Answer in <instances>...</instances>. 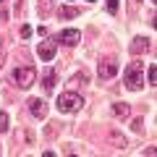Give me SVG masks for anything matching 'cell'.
<instances>
[{
  "instance_id": "cell-3",
  "label": "cell",
  "mask_w": 157,
  "mask_h": 157,
  "mask_svg": "<svg viewBox=\"0 0 157 157\" xmlns=\"http://www.w3.org/2000/svg\"><path fill=\"white\" fill-rule=\"evenodd\" d=\"M34 81H37V71L32 66H18L13 71V84L18 89H29V86H34Z\"/></svg>"
},
{
  "instance_id": "cell-20",
  "label": "cell",
  "mask_w": 157,
  "mask_h": 157,
  "mask_svg": "<svg viewBox=\"0 0 157 157\" xmlns=\"http://www.w3.org/2000/svg\"><path fill=\"white\" fill-rule=\"evenodd\" d=\"M58 134V123H50V128H47V136H55Z\"/></svg>"
},
{
  "instance_id": "cell-2",
  "label": "cell",
  "mask_w": 157,
  "mask_h": 157,
  "mask_svg": "<svg viewBox=\"0 0 157 157\" xmlns=\"http://www.w3.org/2000/svg\"><path fill=\"white\" fill-rule=\"evenodd\" d=\"M84 107V97L78 94V92H63L60 97H58V110L66 113V115H73V113H78Z\"/></svg>"
},
{
  "instance_id": "cell-13",
  "label": "cell",
  "mask_w": 157,
  "mask_h": 157,
  "mask_svg": "<svg viewBox=\"0 0 157 157\" xmlns=\"http://www.w3.org/2000/svg\"><path fill=\"white\" fill-rule=\"evenodd\" d=\"M86 81H89V76H86V73H76V76L71 78V86H81V84H86Z\"/></svg>"
},
{
  "instance_id": "cell-19",
  "label": "cell",
  "mask_w": 157,
  "mask_h": 157,
  "mask_svg": "<svg viewBox=\"0 0 157 157\" xmlns=\"http://www.w3.org/2000/svg\"><path fill=\"white\" fill-rule=\"evenodd\" d=\"M21 37H24V39L32 37V26H26V24H24V26H21Z\"/></svg>"
},
{
  "instance_id": "cell-8",
  "label": "cell",
  "mask_w": 157,
  "mask_h": 157,
  "mask_svg": "<svg viewBox=\"0 0 157 157\" xmlns=\"http://www.w3.org/2000/svg\"><path fill=\"white\" fill-rule=\"evenodd\" d=\"M152 47V39H147V37H134L131 39V45H128V50L134 52V55H141V52H147Z\"/></svg>"
},
{
  "instance_id": "cell-16",
  "label": "cell",
  "mask_w": 157,
  "mask_h": 157,
  "mask_svg": "<svg viewBox=\"0 0 157 157\" xmlns=\"http://www.w3.org/2000/svg\"><path fill=\"white\" fill-rule=\"evenodd\" d=\"M107 13H110V16L118 13V0H107Z\"/></svg>"
},
{
  "instance_id": "cell-12",
  "label": "cell",
  "mask_w": 157,
  "mask_h": 157,
  "mask_svg": "<svg viewBox=\"0 0 157 157\" xmlns=\"http://www.w3.org/2000/svg\"><path fill=\"white\" fill-rule=\"evenodd\" d=\"M50 11H52V0H39V13H42V18H45Z\"/></svg>"
},
{
  "instance_id": "cell-23",
  "label": "cell",
  "mask_w": 157,
  "mask_h": 157,
  "mask_svg": "<svg viewBox=\"0 0 157 157\" xmlns=\"http://www.w3.org/2000/svg\"><path fill=\"white\" fill-rule=\"evenodd\" d=\"M86 3H94V0H86Z\"/></svg>"
},
{
  "instance_id": "cell-22",
  "label": "cell",
  "mask_w": 157,
  "mask_h": 157,
  "mask_svg": "<svg viewBox=\"0 0 157 157\" xmlns=\"http://www.w3.org/2000/svg\"><path fill=\"white\" fill-rule=\"evenodd\" d=\"M0 63H3V37H0Z\"/></svg>"
},
{
  "instance_id": "cell-6",
  "label": "cell",
  "mask_w": 157,
  "mask_h": 157,
  "mask_svg": "<svg viewBox=\"0 0 157 157\" xmlns=\"http://www.w3.org/2000/svg\"><path fill=\"white\" fill-rule=\"evenodd\" d=\"M81 42V32L78 29H63L58 34V45H66V47H76Z\"/></svg>"
},
{
  "instance_id": "cell-15",
  "label": "cell",
  "mask_w": 157,
  "mask_h": 157,
  "mask_svg": "<svg viewBox=\"0 0 157 157\" xmlns=\"http://www.w3.org/2000/svg\"><path fill=\"white\" fill-rule=\"evenodd\" d=\"M131 128H134L136 134H141V131H144V121H141V118H134V123H131Z\"/></svg>"
},
{
  "instance_id": "cell-24",
  "label": "cell",
  "mask_w": 157,
  "mask_h": 157,
  "mask_svg": "<svg viewBox=\"0 0 157 157\" xmlns=\"http://www.w3.org/2000/svg\"><path fill=\"white\" fill-rule=\"evenodd\" d=\"M0 3H3V0H0Z\"/></svg>"
},
{
  "instance_id": "cell-5",
  "label": "cell",
  "mask_w": 157,
  "mask_h": 157,
  "mask_svg": "<svg viewBox=\"0 0 157 157\" xmlns=\"http://www.w3.org/2000/svg\"><path fill=\"white\" fill-rule=\"evenodd\" d=\"M55 52H58V39H47V37H45V39L37 45V55L42 58L45 63H50L52 58H55Z\"/></svg>"
},
{
  "instance_id": "cell-18",
  "label": "cell",
  "mask_w": 157,
  "mask_h": 157,
  "mask_svg": "<svg viewBox=\"0 0 157 157\" xmlns=\"http://www.w3.org/2000/svg\"><path fill=\"white\" fill-rule=\"evenodd\" d=\"M6 128H8V115H6L3 110H0V134H3Z\"/></svg>"
},
{
  "instance_id": "cell-11",
  "label": "cell",
  "mask_w": 157,
  "mask_h": 157,
  "mask_svg": "<svg viewBox=\"0 0 157 157\" xmlns=\"http://www.w3.org/2000/svg\"><path fill=\"white\" fill-rule=\"evenodd\" d=\"M113 113H115L118 118H126L131 113V105L128 102H115V105H113Z\"/></svg>"
},
{
  "instance_id": "cell-21",
  "label": "cell",
  "mask_w": 157,
  "mask_h": 157,
  "mask_svg": "<svg viewBox=\"0 0 157 157\" xmlns=\"http://www.w3.org/2000/svg\"><path fill=\"white\" fill-rule=\"evenodd\" d=\"M128 6H131V11H139V6H141V0H128Z\"/></svg>"
},
{
  "instance_id": "cell-14",
  "label": "cell",
  "mask_w": 157,
  "mask_h": 157,
  "mask_svg": "<svg viewBox=\"0 0 157 157\" xmlns=\"http://www.w3.org/2000/svg\"><path fill=\"white\" fill-rule=\"evenodd\" d=\"M147 81H149V84L157 81V66H149V71H147Z\"/></svg>"
},
{
  "instance_id": "cell-9",
  "label": "cell",
  "mask_w": 157,
  "mask_h": 157,
  "mask_svg": "<svg viewBox=\"0 0 157 157\" xmlns=\"http://www.w3.org/2000/svg\"><path fill=\"white\" fill-rule=\"evenodd\" d=\"M42 86H45V92L55 89V71H52V68H45V71H42Z\"/></svg>"
},
{
  "instance_id": "cell-4",
  "label": "cell",
  "mask_w": 157,
  "mask_h": 157,
  "mask_svg": "<svg viewBox=\"0 0 157 157\" xmlns=\"http://www.w3.org/2000/svg\"><path fill=\"white\" fill-rule=\"evenodd\" d=\"M118 73V60L113 55H107V58H102L100 60V66H97V76L102 78V81H107V78H113Z\"/></svg>"
},
{
  "instance_id": "cell-10",
  "label": "cell",
  "mask_w": 157,
  "mask_h": 157,
  "mask_svg": "<svg viewBox=\"0 0 157 157\" xmlns=\"http://www.w3.org/2000/svg\"><path fill=\"white\" fill-rule=\"evenodd\" d=\"M78 8H71V6H60L58 8V18H60V21H68V18H76L78 16Z\"/></svg>"
},
{
  "instance_id": "cell-7",
  "label": "cell",
  "mask_w": 157,
  "mask_h": 157,
  "mask_svg": "<svg viewBox=\"0 0 157 157\" xmlns=\"http://www.w3.org/2000/svg\"><path fill=\"white\" fill-rule=\"evenodd\" d=\"M26 105H29V113H32V115L37 118V121H42V118L47 115V102L42 100V97H32V100H29Z\"/></svg>"
},
{
  "instance_id": "cell-1",
  "label": "cell",
  "mask_w": 157,
  "mask_h": 157,
  "mask_svg": "<svg viewBox=\"0 0 157 157\" xmlns=\"http://www.w3.org/2000/svg\"><path fill=\"white\" fill-rule=\"evenodd\" d=\"M123 84H126V89H131V92H139L141 86H144V63L141 60H134V63L126 66Z\"/></svg>"
},
{
  "instance_id": "cell-17",
  "label": "cell",
  "mask_w": 157,
  "mask_h": 157,
  "mask_svg": "<svg viewBox=\"0 0 157 157\" xmlns=\"http://www.w3.org/2000/svg\"><path fill=\"white\" fill-rule=\"evenodd\" d=\"M110 139L115 141L118 147H126V139H123V136H121V134H115V131H113V134H110Z\"/></svg>"
}]
</instances>
